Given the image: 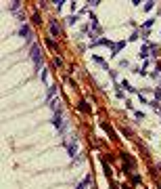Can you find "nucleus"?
<instances>
[{"label":"nucleus","instance_id":"ddd939ff","mask_svg":"<svg viewBox=\"0 0 161 189\" xmlns=\"http://www.w3.org/2000/svg\"><path fill=\"white\" fill-rule=\"evenodd\" d=\"M54 93H57V86H48V91H46V99H48V101H52Z\"/></svg>","mask_w":161,"mask_h":189},{"label":"nucleus","instance_id":"423d86ee","mask_svg":"<svg viewBox=\"0 0 161 189\" xmlns=\"http://www.w3.org/2000/svg\"><path fill=\"white\" fill-rule=\"evenodd\" d=\"M76 189H92V175H86V177H84V181H82Z\"/></svg>","mask_w":161,"mask_h":189},{"label":"nucleus","instance_id":"1a4fd4ad","mask_svg":"<svg viewBox=\"0 0 161 189\" xmlns=\"http://www.w3.org/2000/svg\"><path fill=\"white\" fill-rule=\"evenodd\" d=\"M101 126H103V128H105V130H107V133H109V137H111V139H113V141H115V139H117V135H115V130H113V128H111V124H109V122H101Z\"/></svg>","mask_w":161,"mask_h":189},{"label":"nucleus","instance_id":"412c9836","mask_svg":"<svg viewBox=\"0 0 161 189\" xmlns=\"http://www.w3.org/2000/svg\"><path fill=\"white\" fill-rule=\"evenodd\" d=\"M42 82H48V69L46 67L42 69Z\"/></svg>","mask_w":161,"mask_h":189},{"label":"nucleus","instance_id":"a878e982","mask_svg":"<svg viewBox=\"0 0 161 189\" xmlns=\"http://www.w3.org/2000/svg\"><path fill=\"white\" fill-rule=\"evenodd\" d=\"M153 6H155V4H153V2H147V4H144V11H151V8H153Z\"/></svg>","mask_w":161,"mask_h":189},{"label":"nucleus","instance_id":"4468645a","mask_svg":"<svg viewBox=\"0 0 161 189\" xmlns=\"http://www.w3.org/2000/svg\"><path fill=\"white\" fill-rule=\"evenodd\" d=\"M46 48H48V50H52V53H54V50H59V48H57V44L52 42V38H46Z\"/></svg>","mask_w":161,"mask_h":189},{"label":"nucleus","instance_id":"aec40b11","mask_svg":"<svg viewBox=\"0 0 161 189\" xmlns=\"http://www.w3.org/2000/svg\"><path fill=\"white\" fill-rule=\"evenodd\" d=\"M134 118H136V120H138V122H140V120H144V114H142V111H138V109H136V111H134Z\"/></svg>","mask_w":161,"mask_h":189},{"label":"nucleus","instance_id":"7ed1b4c3","mask_svg":"<svg viewBox=\"0 0 161 189\" xmlns=\"http://www.w3.org/2000/svg\"><path fill=\"white\" fill-rule=\"evenodd\" d=\"M19 36L25 38L29 44H34V34H32V27H29L27 23H21V27H19Z\"/></svg>","mask_w":161,"mask_h":189},{"label":"nucleus","instance_id":"2eb2a0df","mask_svg":"<svg viewBox=\"0 0 161 189\" xmlns=\"http://www.w3.org/2000/svg\"><path fill=\"white\" fill-rule=\"evenodd\" d=\"M153 23H155V19H149V21H144V23H142V30H144V32H149V30L153 27Z\"/></svg>","mask_w":161,"mask_h":189},{"label":"nucleus","instance_id":"9d476101","mask_svg":"<svg viewBox=\"0 0 161 189\" xmlns=\"http://www.w3.org/2000/svg\"><path fill=\"white\" fill-rule=\"evenodd\" d=\"M130 183H132V187H138V185H142V179L138 175H130Z\"/></svg>","mask_w":161,"mask_h":189},{"label":"nucleus","instance_id":"f8f14e48","mask_svg":"<svg viewBox=\"0 0 161 189\" xmlns=\"http://www.w3.org/2000/svg\"><path fill=\"white\" fill-rule=\"evenodd\" d=\"M149 50H151V55L155 57V55H159V53H161V46H159V44H149Z\"/></svg>","mask_w":161,"mask_h":189},{"label":"nucleus","instance_id":"f03ea898","mask_svg":"<svg viewBox=\"0 0 161 189\" xmlns=\"http://www.w3.org/2000/svg\"><path fill=\"white\" fill-rule=\"evenodd\" d=\"M119 158L123 160V172H125L128 177H130V175H134V172H132V170H134V158H132V155H128L125 151H121Z\"/></svg>","mask_w":161,"mask_h":189},{"label":"nucleus","instance_id":"39448f33","mask_svg":"<svg viewBox=\"0 0 161 189\" xmlns=\"http://www.w3.org/2000/svg\"><path fill=\"white\" fill-rule=\"evenodd\" d=\"M67 153H69V158L76 160V155H78V139H76V137L67 143Z\"/></svg>","mask_w":161,"mask_h":189},{"label":"nucleus","instance_id":"20e7f679","mask_svg":"<svg viewBox=\"0 0 161 189\" xmlns=\"http://www.w3.org/2000/svg\"><path fill=\"white\" fill-rule=\"evenodd\" d=\"M48 30H50V36H61L63 32H61V25H59V21L57 19H50V23H48Z\"/></svg>","mask_w":161,"mask_h":189},{"label":"nucleus","instance_id":"5701e85b","mask_svg":"<svg viewBox=\"0 0 161 189\" xmlns=\"http://www.w3.org/2000/svg\"><path fill=\"white\" fill-rule=\"evenodd\" d=\"M117 99H121V101H125V94H123V91H121V88H117Z\"/></svg>","mask_w":161,"mask_h":189},{"label":"nucleus","instance_id":"f257e3e1","mask_svg":"<svg viewBox=\"0 0 161 189\" xmlns=\"http://www.w3.org/2000/svg\"><path fill=\"white\" fill-rule=\"evenodd\" d=\"M29 57H32V61H34L36 69H44V59H42V50H40V46H38V42H34V44H32Z\"/></svg>","mask_w":161,"mask_h":189},{"label":"nucleus","instance_id":"4be33fe9","mask_svg":"<svg viewBox=\"0 0 161 189\" xmlns=\"http://www.w3.org/2000/svg\"><path fill=\"white\" fill-rule=\"evenodd\" d=\"M19 6H21V2H17V0H15V2H11V11H17Z\"/></svg>","mask_w":161,"mask_h":189},{"label":"nucleus","instance_id":"f3484780","mask_svg":"<svg viewBox=\"0 0 161 189\" xmlns=\"http://www.w3.org/2000/svg\"><path fill=\"white\" fill-rule=\"evenodd\" d=\"M121 88H125V91H130V93H134V88L130 86V82H128V80H123V82H121Z\"/></svg>","mask_w":161,"mask_h":189},{"label":"nucleus","instance_id":"9b49d317","mask_svg":"<svg viewBox=\"0 0 161 189\" xmlns=\"http://www.w3.org/2000/svg\"><path fill=\"white\" fill-rule=\"evenodd\" d=\"M78 17H80V15H67V17H65V23H67V25H73V23L78 21Z\"/></svg>","mask_w":161,"mask_h":189},{"label":"nucleus","instance_id":"0eeeda50","mask_svg":"<svg viewBox=\"0 0 161 189\" xmlns=\"http://www.w3.org/2000/svg\"><path fill=\"white\" fill-rule=\"evenodd\" d=\"M78 109H80L82 114H88V111H90V103H88L86 99H80V101H78Z\"/></svg>","mask_w":161,"mask_h":189},{"label":"nucleus","instance_id":"dca6fc26","mask_svg":"<svg viewBox=\"0 0 161 189\" xmlns=\"http://www.w3.org/2000/svg\"><path fill=\"white\" fill-rule=\"evenodd\" d=\"M94 63H98V65H103L105 69H109V65H107V61H105L103 57H94Z\"/></svg>","mask_w":161,"mask_h":189},{"label":"nucleus","instance_id":"6ab92c4d","mask_svg":"<svg viewBox=\"0 0 161 189\" xmlns=\"http://www.w3.org/2000/svg\"><path fill=\"white\" fill-rule=\"evenodd\" d=\"M155 101H157V103H161V86H157V88H155Z\"/></svg>","mask_w":161,"mask_h":189},{"label":"nucleus","instance_id":"cd10ccee","mask_svg":"<svg viewBox=\"0 0 161 189\" xmlns=\"http://www.w3.org/2000/svg\"><path fill=\"white\" fill-rule=\"evenodd\" d=\"M159 72H161V65H159Z\"/></svg>","mask_w":161,"mask_h":189},{"label":"nucleus","instance_id":"b1692460","mask_svg":"<svg viewBox=\"0 0 161 189\" xmlns=\"http://www.w3.org/2000/svg\"><path fill=\"white\" fill-rule=\"evenodd\" d=\"M17 19H19V21H21V23H23V21H25V15H23V11H21V13H17Z\"/></svg>","mask_w":161,"mask_h":189},{"label":"nucleus","instance_id":"bb28decb","mask_svg":"<svg viewBox=\"0 0 161 189\" xmlns=\"http://www.w3.org/2000/svg\"><path fill=\"white\" fill-rule=\"evenodd\" d=\"M157 189H161V183H157Z\"/></svg>","mask_w":161,"mask_h":189},{"label":"nucleus","instance_id":"a211bd4d","mask_svg":"<svg viewBox=\"0 0 161 189\" xmlns=\"http://www.w3.org/2000/svg\"><path fill=\"white\" fill-rule=\"evenodd\" d=\"M32 21H34V23H40V21H42V17H40V13H38V11L32 15Z\"/></svg>","mask_w":161,"mask_h":189},{"label":"nucleus","instance_id":"393cba45","mask_svg":"<svg viewBox=\"0 0 161 189\" xmlns=\"http://www.w3.org/2000/svg\"><path fill=\"white\" fill-rule=\"evenodd\" d=\"M54 65H59V67H61V65H63V59H61V57H54Z\"/></svg>","mask_w":161,"mask_h":189},{"label":"nucleus","instance_id":"6e6552de","mask_svg":"<svg viewBox=\"0 0 161 189\" xmlns=\"http://www.w3.org/2000/svg\"><path fill=\"white\" fill-rule=\"evenodd\" d=\"M123 46H125V40L115 42V44H113V48H111V55H113V57H117V55H119V50H123Z\"/></svg>","mask_w":161,"mask_h":189}]
</instances>
